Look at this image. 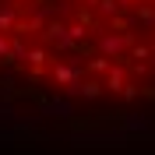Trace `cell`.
I'll use <instances>...</instances> for the list:
<instances>
[{
  "label": "cell",
  "instance_id": "6da1fadb",
  "mask_svg": "<svg viewBox=\"0 0 155 155\" xmlns=\"http://www.w3.org/2000/svg\"><path fill=\"white\" fill-rule=\"evenodd\" d=\"M4 67L67 99H155V0H0Z\"/></svg>",
  "mask_w": 155,
  "mask_h": 155
}]
</instances>
